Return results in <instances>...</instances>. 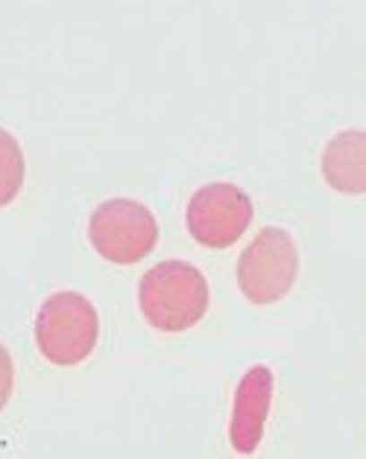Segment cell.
Returning a JSON list of instances; mask_svg holds the SVG:
<instances>
[{
    "instance_id": "obj_1",
    "label": "cell",
    "mask_w": 366,
    "mask_h": 459,
    "mask_svg": "<svg viewBox=\"0 0 366 459\" xmlns=\"http://www.w3.org/2000/svg\"><path fill=\"white\" fill-rule=\"evenodd\" d=\"M138 305L155 331H191L208 310V281L194 264L161 261L150 273H144L138 284Z\"/></svg>"
},
{
    "instance_id": "obj_2",
    "label": "cell",
    "mask_w": 366,
    "mask_h": 459,
    "mask_svg": "<svg viewBox=\"0 0 366 459\" xmlns=\"http://www.w3.org/2000/svg\"><path fill=\"white\" fill-rule=\"evenodd\" d=\"M100 316L83 293L62 290L44 299L36 316V345L53 366H76L94 351Z\"/></svg>"
},
{
    "instance_id": "obj_3",
    "label": "cell",
    "mask_w": 366,
    "mask_h": 459,
    "mask_svg": "<svg viewBox=\"0 0 366 459\" xmlns=\"http://www.w3.org/2000/svg\"><path fill=\"white\" fill-rule=\"evenodd\" d=\"M88 240L106 261L129 266L144 261L159 243V220L135 199L115 196L94 208L88 220Z\"/></svg>"
},
{
    "instance_id": "obj_4",
    "label": "cell",
    "mask_w": 366,
    "mask_h": 459,
    "mask_svg": "<svg viewBox=\"0 0 366 459\" xmlns=\"http://www.w3.org/2000/svg\"><path fill=\"white\" fill-rule=\"evenodd\" d=\"M299 275L296 243L284 229H261L238 261V287L252 305H273L291 293Z\"/></svg>"
},
{
    "instance_id": "obj_5",
    "label": "cell",
    "mask_w": 366,
    "mask_h": 459,
    "mask_svg": "<svg viewBox=\"0 0 366 459\" xmlns=\"http://www.w3.org/2000/svg\"><path fill=\"white\" fill-rule=\"evenodd\" d=\"M252 199L231 182H214L199 187L185 211L191 238L205 249L235 246L252 222Z\"/></svg>"
},
{
    "instance_id": "obj_6",
    "label": "cell",
    "mask_w": 366,
    "mask_h": 459,
    "mask_svg": "<svg viewBox=\"0 0 366 459\" xmlns=\"http://www.w3.org/2000/svg\"><path fill=\"white\" fill-rule=\"evenodd\" d=\"M273 404V372L267 366H252L247 375L238 380L235 401H231V424L229 442L240 456H252L258 451L267 428Z\"/></svg>"
},
{
    "instance_id": "obj_7",
    "label": "cell",
    "mask_w": 366,
    "mask_h": 459,
    "mask_svg": "<svg viewBox=\"0 0 366 459\" xmlns=\"http://www.w3.org/2000/svg\"><path fill=\"white\" fill-rule=\"evenodd\" d=\"M366 135L363 129L340 132L328 141L323 152V176L340 194H363L366 190Z\"/></svg>"
},
{
    "instance_id": "obj_8",
    "label": "cell",
    "mask_w": 366,
    "mask_h": 459,
    "mask_svg": "<svg viewBox=\"0 0 366 459\" xmlns=\"http://www.w3.org/2000/svg\"><path fill=\"white\" fill-rule=\"evenodd\" d=\"M24 176H27L24 150H21L13 132L0 126V208H6L21 194Z\"/></svg>"
},
{
    "instance_id": "obj_9",
    "label": "cell",
    "mask_w": 366,
    "mask_h": 459,
    "mask_svg": "<svg viewBox=\"0 0 366 459\" xmlns=\"http://www.w3.org/2000/svg\"><path fill=\"white\" fill-rule=\"evenodd\" d=\"M13 384H15V366L13 357H9L6 345L0 342V410L9 404V395H13Z\"/></svg>"
}]
</instances>
